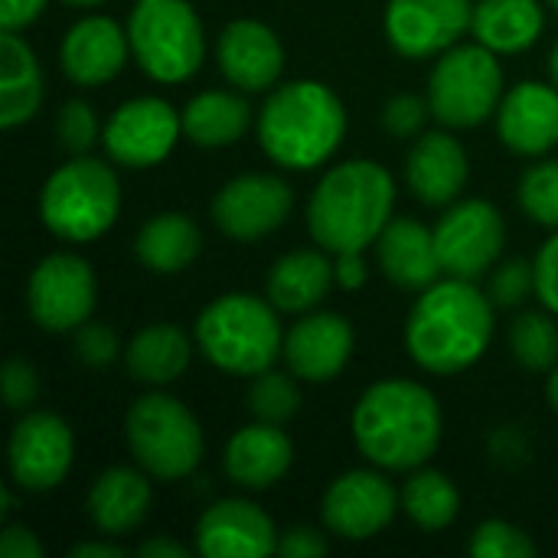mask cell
Returning <instances> with one entry per match:
<instances>
[{
	"mask_svg": "<svg viewBox=\"0 0 558 558\" xmlns=\"http://www.w3.org/2000/svg\"><path fill=\"white\" fill-rule=\"evenodd\" d=\"M396 183L376 160H347L324 173L307 206V229L324 252H366L392 222Z\"/></svg>",
	"mask_w": 558,
	"mask_h": 558,
	"instance_id": "3957f363",
	"label": "cell"
},
{
	"mask_svg": "<svg viewBox=\"0 0 558 558\" xmlns=\"http://www.w3.org/2000/svg\"><path fill=\"white\" fill-rule=\"evenodd\" d=\"M533 268H536V298L543 301V307L549 314L558 317V229L556 235L539 248Z\"/></svg>",
	"mask_w": 558,
	"mask_h": 558,
	"instance_id": "b9f144b4",
	"label": "cell"
},
{
	"mask_svg": "<svg viewBox=\"0 0 558 558\" xmlns=\"http://www.w3.org/2000/svg\"><path fill=\"white\" fill-rule=\"evenodd\" d=\"M353 327L347 317L330 311H307L284 333V363L304 383H330L337 379L353 356Z\"/></svg>",
	"mask_w": 558,
	"mask_h": 558,
	"instance_id": "d6986e66",
	"label": "cell"
},
{
	"mask_svg": "<svg viewBox=\"0 0 558 558\" xmlns=\"http://www.w3.org/2000/svg\"><path fill=\"white\" fill-rule=\"evenodd\" d=\"M75 461V438L65 418L56 412H26L7 445V464L10 477L20 490L29 494H46L56 490Z\"/></svg>",
	"mask_w": 558,
	"mask_h": 558,
	"instance_id": "7c38bea8",
	"label": "cell"
},
{
	"mask_svg": "<svg viewBox=\"0 0 558 558\" xmlns=\"http://www.w3.org/2000/svg\"><path fill=\"white\" fill-rule=\"evenodd\" d=\"M121 209V183L114 170L85 154L59 167L39 190V219L62 242L101 239Z\"/></svg>",
	"mask_w": 558,
	"mask_h": 558,
	"instance_id": "8992f818",
	"label": "cell"
},
{
	"mask_svg": "<svg viewBox=\"0 0 558 558\" xmlns=\"http://www.w3.org/2000/svg\"><path fill=\"white\" fill-rule=\"evenodd\" d=\"M134 252L147 271L177 275L203 252V232L186 213H157L141 226Z\"/></svg>",
	"mask_w": 558,
	"mask_h": 558,
	"instance_id": "f1b7e54d",
	"label": "cell"
},
{
	"mask_svg": "<svg viewBox=\"0 0 558 558\" xmlns=\"http://www.w3.org/2000/svg\"><path fill=\"white\" fill-rule=\"evenodd\" d=\"M252 108L235 92H203L183 108V134L196 147H229L245 137Z\"/></svg>",
	"mask_w": 558,
	"mask_h": 558,
	"instance_id": "4dcf8cb0",
	"label": "cell"
},
{
	"mask_svg": "<svg viewBox=\"0 0 558 558\" xmlns=\"http://www.w3.org/2000/svg\"><path fill=\"white\" fill-rule=\"evenodd\" d=\"M199 353L229 376H258L284 356L278 307L258 294H222L196 320Z\"/></svg>",
	"mask_w": 558,
	"mask_h": 558,
	"instance_id": "5b68a950",
	"label": "cell"
},
{
	"mask_svg": "<svg viewBox=\"0 0 558 558\" xmlns=\"http://www.w3.org/2000/svg\"><path fill=\"white\" fill-rule=\"evenodd\" d=\"M216 62L239 92H268L284 72V46L262 20H232L216 39Z\"/></svg>",
	"mask_w": 558,
	"mask_h": 558,
	"instance_id": "e0dca14e",
	"label": "cell"
},
{
	"mask_svg": "<svg viewBox=\"0 0 558 558\" xmlns=\"http://www.w3.org/2000/svg\"><path fill=\"white\" fill-rule=\"evenodd\" d=\"M108 539H111V536H108ZM108 539L78 543V546H72V549H69V558H121L124 556V549H121V546H114V543H108Z\"/></svg>",
	"mask_w": 558,
	"mask_h": 558,
	"instance_id": "c3c4849f",
	"label": "cell"
},
{
	"mask_svg": "<svg viewBox=\"0 0 558 558\" xmlns=\"http://www.w3.org/2000/svg\"><path fill=\"white\" fill-rule=\"evenodd\" d=\"M494 307H520L530 294H536V268L530 262H504L494 275H490V288H487Z\"/></svg>",
	"mask_w": 558,
	"mask_h": 558,
	"instance_id": "74e56055",
	"label": "cell"
},
{
	"mask_svg": "<svg viewBox=\"0 0 558 558\" xmlns=\"http://www.w3.org/2000/svg\"><path fill=\"white\" fill-rule=\"evenodd\" d=\"M556 314L526 311L510 324V353L530 373H553L558 366Z\"/></svg>",
	"mask_w": 558,
	"mask_h": 558,
	"instance_id": "d6a6232c",
	"label": "cell"
},
{
	"mask_svg": "<svg viewBox=\"0 0 558 558\" xmlns=\"http://www.w3.org/2000/svg\"><path fill=\"white\" fill-rule=\"evenodd\" d=\"M183 134V114L154 95L131 98L114 108L105 124V150L114 163L144 170L170 157Z\"/></svg>",
	"mask_w": 558,
	"mask_h": 558,
	"instance_id": "4fadbf2b",
	"label": "cell"
},
{
	"mask_svg": "<svg viewBox=\"0 0 558 558\" xmlns=\"http://www.w3.org/2000/svg\"><path fill=\"white\" fill-rule=\"evenodd\" d=\"M520 206L533 222L558 229V160H539L523 173Z\"/></svg>",
	"mask_w": 558,
	"mask_h": 558,
	"instance_id": "e575fe53",
	"label": "cell"
},
{
	"mask_svg": "<svg viewBox=\"0 0 558 558\" xmlns=\"http://www.w3.org/2000/svg\"><path fill=\"white\" fill-rule=\"evenodd\" d=\"M72 7H98V3H108V0H65Z\"/></svg>",
	"mask_w": 558,
	"mask_h": 558,
	"instance_id": "816d5d0a",
	"label": "cell"
},
{
	"mask_svg": "<svg viewBox=\"0 0 558 558\" xmlns=\"http://www.w3.org/2000/svg\"><path fill=\"white\" fill-rule=\"evenodd\" d=\"M441 405L412 379L369 386L353 409V441L379 471H418L441 445Z\"/></svg>",
	"mask_w": 558,
	"mask_h": 558,
	"instance_id": "7a4b0ae2",
	"label": "cell"
},
{
	"mask_svg": "<svg viewBox=\"0 0 558 558\" xmlns=\"http://www.w3.org/2000/svg\"><path fill=\"white\" fill-rule=\"evenodd\" d=\"M0 556L3 558H43V546L26 526H3L0 536Z\"/></svg>",
	"mask_w": 558,
	"mask_h": 558,
	"instance_id": "f6af8a7d",
	"label": "cell"
},
{
	"mask_svg": "<svg viewBox=\"0 0 558 558\" xmlns=\"http://www.w3.org/2000/svg\"><path fill=\"white\" fill-rule=\"evenodd\" d=\"M56 134L62 141V147L78 157L85 150H92L98 144V134H101V124H98V114L88 101L82 98H72L59 108V118H56Z\"/></svg>",
	"mask_w": 558,
	"mask_h": 558,
	"instance_id": "8d00e7d4",
	"label": "cell"
},
{
	"mask_svg": "<svg viewBox=\"0 0 558 558\" xmlns=\"http://www.w3.org/2000/svg\"><path fill=\"white\" fill-rule=\"evenodd\" d=\"M347 134V108L340 95L314 78L278 85L258 114L262 150L288 170H314L327 163Z\"/></svg>",
	"mask_w": 558,
	"mask_h": 558,
	"instance_id": "277c9868",
	"label": "cell"
},
{
	"mask_svg": "<svg viewBox=\"0 0 558 558\" xmlns=\"http://www.w3.org/2000/svg\"><path fill=\"white\" fill-rule=\"evenodd\" d=\"M494 340V301L468 278H438L418 294L405 320L412 363L435 376L471 369Z\"/></svg>",
	"mask_w": 558,
	"mask_h": 558,
	"instance_id": "6da1fadb",
	"label": "cell"
},
{
	"mask_svg": "<svg viewBox=\"0 0 558 558\" xmlns=\"http://www.w3.org/2000/svg\"><path fill=\"white\" fill-rule=\"evenodd\" d=\"M546 396H549V405L556 409L558 415V366L549 373V386H546Z\"/></svg>",
	"mask_w": 558,
	"mask_h": 558,
	"instance_id": "681fc988",
	"label": "cell"
},
{
	"mask_svg": "<svg viewBox=\"0 0 558 558\" xmlns=\"http://www.w3.org/2000/svg\"><path fill=\"white\" fill-rule=\"evenodd\" d=\"M432 114V105L428 98H418V95H396L386 101L383 108V128L392 134V137H415L425 121Z\"/></svg>",
	"mask_w": 558,
	"mask_h": 558,
	"instance_id": "ab89813d",
	"label": "cell"
},
{
	"mask_svg": "<svg viewBox=\"0 0 558 558\" xmlns=\"http://www.w3.org/2000/svg\"><path fill=\"white\" fill-rule=\"evenodd\" d=\"M150 474L134 468H111L95 477L85 510L101 536H128L150 513Z\"/></svg>",
	"mask_w": 558,
	"mask_h": 558,
	"instance_id": "d4e9b609",
	"label": "cell"
},
{
	"mask_svg": "<svg viewBox=\"0 0 558 558\" xmlns=\"http://www.w3.org/2000/svg\"><path fill=\"white\" fill-rule=\"evenodd\" d=\"M468 553L477 558H533L536 543L507 520H487L474 530Z\"/></svg>",
	"mask_w": 558,
	"mask_h": 558,
	"instance_id": "d590c367",
	"label": "cell"
},
{
	"mask_svg": "<svg viewBox=\"0 0 558 558\" xmlns=\"http://www.w3.org/2000/svg\"><path fill=\"white\" fill-rule=\"evenodd\" d=\"M98 284L92 265L75 252L46 255L26 284V307L39 330L46 333H72L95 311Z\"/></svg>",
	"mask_w": 558,
	"mask_h": 558,
	"instance_id": "30bf717a",
	"label": "cell"
},
{
	"mask_svg": "<svg viewBox=\"0 0 558 558\" xmlns=\"http://www.w3.org/2000/svg\"><path fill=\"white\" fill-rule=\"evenodd\" d=\"M549 69H553V82L558 85V43L556 49H553V59H549Z\"/></svg>",
	"mask_w": 558,
	"mask_h": 558,
	"instance_id": "f907efd6",
	"label": "cell"
},
{
	"mask_svg": "<svg viewBox=\"0 0 558 558\" xmlns=\"http://www.w3.org/2000/svg\"><path fill=\"white\" fill-rule=\"evenodd\" d=\"M49 0H0V26L3 29H26L33 26Z\"/></svg>",
	"mask_w": 558,
	"mask_h": 558,
	"instance_id": "ee69618b",
	"label": "cell"
},
{
	"mask_svg": "<svg viewBox=\"0 0 558 558\" xmlns=\"http://www.w3.org/2000/svg\"><path fill=\"white\" fill-rule=\"evenodd\" d=\"M124 438L141 471L163 484L190 477L206 454L196 415L167 392H147L128 409Z\"/></svg>",
	"mask_w": 558,
	"mask_h": 558,
	"instance_id": "52a82bcc",
	"label": "cell"
},
{
	"mask_svg": "<svg viewBox=\"0 0 558 558\" xmlns=\"http://www.w3.org/2000/svg\"><path fill=\"white\" fill-rule=\"evenodd\" d=\"M337 284L333 262L324 252L301 248L281 255L268 271V301L284 314H307L314 311L330 288Z\"/></svg>",
	"mask_w": 558,
	"mask_h": 558,
	"instance_id": "4316f807",
	"label": "cell"
},
{
	"mask_svg": "<svg viewBox=\"0 0 558 558\" xmlns=\"http://www.w3.org/2000/svg\"><path fill=\"white\" fill-rule=\"evenodd\" d=\"M43 105V69L36 52L16 29L0 33V124L7 131L26 124Z\"/></svg>",
	"mask_w": 558,
	"mask_h": 558,
	"instance_id": "484cf974",
	"label": "cell"
},
{
	"mask_svg": "<svg viewBox=\"0 0 558 558\" xmlns=\"http://www.w3.org/2000/svg\"><path fill=\"white\" fill-rule=\"evenodd\" d=\"M294 193L275 173H242L229 180L213 199V222L235 242H258L284 226Z\"/></svg>",
	"mask_w": 558,
	"mask_h": 558,
	"instance_id": "9a60e30c",
	"label": "cell"
},
{
	"mask_svg": "<svg viewBox=\"0 0 558 558\" xmlns=\"http://www.w3.org/2000/svg\"><path fill=\"white\" fill-rule=\"evenodd\" d=\"M196 553L206 558H268L278 553V530L252 500H219L196 523Z\"/></svg>",
	"mask_w": 558,
	"mask_h": 558,
	"instance_id": "ac0fdd59",
	"label": "cell"
},
{
	"mask_svg": "<svg viewBox=\"0 0 558 558\" xmlns=\"http://www.w3.org/2000/svg\"><path fill=\"white\" fill-rule=\"evenodd\" d=\"M471 177V160L468 150L461 147L458 137L445 131L422 134L415 147L409 150L405 160V180L409 190L425 203V206H451L464 193Z\"/></svg>",
	"mask_w": 558,
	"mask_h": 558,
	"instance_id": "7402d4cb",
	"label": "cell"
},
{
	"mask_svg": "<svg viewBox=\"0 0 558 558\" xmlns=\"http://www.w3.org/2000/svg\"><path fill=\"white\" fill-rule=\"evenodd\" d=\"M546 26L539 0H481L474 3L471 33L497 56H517L530 49Z\"/></svg>",
	"mask_w": 558,
	"mask_h": 558,
	"instance_id": "83f0119b",
	"label": "cell"
},
{
	"mask_svg": "<svg viewBox=\"0 0 558 558\" xmlns=\"http://www.w3.org/2000/svg\"><path fill=\"white\" fill-rule=\"evenodd\" d=\"M0 386H3V399L13 412H29L39 396V376H36L33 363H26V360H7Z\"/></svg>",
	"mask_w": 558,
	"mask_h": 558,
	"instance_id": "60d3db41",
	"label": "cell"
},
{
	"mask_svg": "<svg viewBox=\"0 0 558 558\" xmlns=\"http://www.w3.org/2000/svg\"><path fill=\"white\" fill-rule=\"evenodd\" d=\"M399 497H402L405 517L425 533L448 530L461 513V494L451 484V477L441 471H425V468L412 471Z\"/></svg>",
	"mask_w": 558,
	"mask_h": 558,
	"instance_id": "1f68e13d",
	"label": "cell"
},
{
	"mask_svg": "<svg viewBox=\"0 0 558 558\" xmlns=\"http://www.w3.org/2000/svg\"><path fill=\"white\" fill-rule=\"evenodd\" d=\"M137 556L141 558H186V546L177 543V539H167V536H157V539H147L137 546Z\"/></svg>",
	"mask_w": 558,
	"mask_h": 558,
	"instance_id": "7dc6e473",
	"label": "cell"
},
{
	"mask_svg": "<svg viewBox=\"0 0 558 558\" xmlns=\"http://www.w3.org/2000/svg\"><path fill=\"white\" fill-rule=\"evenodd\" d=\"M402 507V497L396 494L392 481L379 471H347L340 474L320 504L324 526L350 543H363L379 536Z\"/></svg>",
	"mask_w": 558,
	"mask_h": 558,
	"instance_id": "5bb4252c",
	"label": "cell"
},
{
	"mask_svg": "<svg viewBox=\"0 0 558 558\" xmlns=\"http://www.w3.org/2000/svg\"><path fill=\"white\" fill-rule=\"evenodd\" d=\"M333 275H337V284L343 291H360L366 284V278H369L363 252H340L337 262H333Z\"/></svg>",
	"mask_w": 558,
	"mask_h": 558,
	"instance_id": "bcb514c9",
	"label": "cell"
},
{
	"mask_svg": "<svg viewBox=\"0 0 558 558\" xmlns=\"http://www.w3.org/2000/svg\"><path fill=\"white\" fill-rule=\"evenodd\" d=\"M294 464V445L281 432V425L268 422H252L239 428L226 451H222V468L226 477L245 490H268L275 487Z\"/></svg>",
	"mask_w": 558,
	"mask_h": 558,
	"instance_id": "603a6c76",
	"label": "cell"
},
{
	"mask_svg": "<svg viewBox=\"0 0 558 558\" xmlns=\"http://www.w3.org/2000/svg\"><path fill=\"white\" fill-rule=\"evenodd\" d=\"M549 3H553V10H556V13H558V0H549Z\"/></svg>",
	"mask_w": 558,
	"mask_h": 558,
	"instance_id": "f5cc1de1",
	"label": "cell"
},
{
	"mask_svg": "<svg viewBox=\"0 0 558 558\" xmlns=\"http://www.w3.org/2000/svg\"><path fill=\"white\" fill-rule=\"evenodd\" d=\"M190 356H193L190 337L173 324H150L137 330L124 347V366L144 386L177 383L186 373Z\"/></svg>",
	"mask_w": 558,
	"mask_h": 558,
	"instance_id": "f546056e",
	"label": "cell"
},
{
	"mask_svg": "<svg viewBox=\"0 0 558 558\" xmlns=\"http://www.w3.org/2000/svg\"><path fill=\"white\" fill-rule=\"evenodd\" d=\"M471 0H389L386 36L405 59H435L471 29Z\"/></svg>",
	"mask_w": 558,
	"mask_h": 558,
	"instance_id": "2e32d148",
	"label": "cell"
},
{
	"mask_svg": "<svg viewBox=\"0 0 558 558\" xmlns=\"http://www.w3.org/2000/svg\"><path fill=\"white\" fill-rule=\"evenodd\" d=\"M298 376L278 373V369H265L258 376H252L248 386V412L255 422H268V425H288L298 409H301V389L294 383Z\"/></svg>",
	"mask_w": 558,
	"mask_h": 558,
	"instance_id": "836d02e7",
	"label": "cell"
},
{
	"mask_svg": "<svg viewBox=\"0 0 558 558\" xmlns=\"http://www.w3.org/2000/svg\"><path fill=\"white\" fill-rule=\"evenodd\" d=\"M500 141L523 157H543L558 147V85L520 82L497 108Z\"/></svg>",
	"mask_w": 558,
	"mask_h": 558,
	"instance_id": "44dd1931",
	"label": "cell"
},
{
	"mask_svg": "<svg viewBox=\"0 0 558 558\" xmlns=\"http://www.w3.org/2000/svg\"><path fill=\"white\" fill-rule=\"evenodd\" d=\"M432 232H435L441 271L451 278H468V281L487 275L497 265L504 252V239H507L504 216L487 199L451 203Z\"/></svg>",
	"mask_w": 558,
	"mask_h": 558,
	"instance_id": "8fae6325",
	"label": "cell"
},
{
	"mask_svg": "<svg viewBox=\"0 0 558 558\" xmlns=\"http://www.w3.org/2000/svg\"><path fill=\"white\" fill-rule=\"evenodd\" d=\"M72 350L85 366L101 369V366H111L121 356V340L108 324L85 320L78 330H72Z\"/></svg>",
	"mask_w": 558,
	"mask_h": 558,
	"instance_id": "f35d334b",
	"label": "cell"
},
{
	"mask_svg": "<svg viewBox=\"0 0 558 558\" xmlns=\"http://www.w3.org/2000/svg\"><path fill=\"white\" fill-rule=\"evenodd\" d=\"M504 69L497 52L481 43L451 46L438 56L428 75L432 118L445 128H477L497 114L504 101Z\"/></svg>",
	"mask_w": 558,
	"mask_h": 558,
	"instance_id": "9c48e42d",
	"label": "cell"
},
{
	"mask_svg": "<svg viewBox=\"0 0 558 558\" xmlns=\"http://www.w3.org/2000/svg\"><path fill=\"white\" fill-rule=\"evenodd\" d=\"M327 549H330L327 539L311 526H294L284 536H278V556L284 558H314L324 556Z\"/></svg>",
	"mask_w": 558,
	"mask_h": 558,
	"instance_id": "7bdbcfd3",
	"label": "cell"
},
{
	"mask_svg": "<svg viewBox=\"0 0 558 558\" xmlns=\"http://www.w3.org/2000/svg\"><path fill=\"white\" fill-rule=\"evenodd\" d=\"M128 52H131L128 29H121L108 16L92 13L69 26L62 49H59V62L72 85L95 88V85L111 82L124 69Z\"/></svg>",
	"mask_w": 558,
	"mask_h": 558,
	"instance_id": "ffe728a7",
	"label": "cell"
},
{
	"mask_svg": "<svg viewBox=\"0 0 558 558\" xmlns=\"http://www.w3.org/2000/svg\"><path fill=\"white\" fill-rule=\"evenodd\" d=\"M376 258L392 284L415 294H422L445 275L435 248V232L415 219H392L376 239Z\"/></svg>",
	"mask_w": 558,
	"mask_h": 558,
	"instance_id": "cb8c5ba5",
	"label": "cell"
},
{
	"mask_svg": "<svg viewBox=\"0 0 558 558\" xmlns=\"http://www.w3.org/2000/svg\"><path fill=\"white\" fill-rule=\"evenodd\" d=\"M131 56L163 85L193 78L206 59V36L186 0H137L128 20Z\"/></svg>",
	"mask_w": 558,
	"mask_h": 558,
	"instance_id": "ba28073f",
	"label": "cell"
}]
</instances>
